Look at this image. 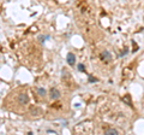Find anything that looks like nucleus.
I'll list each match as a JSON object with an SVG mask.
<instances>
[{"instance_id":"f257e3e1","label":"nucleus","mask_w":144,"mask_h":135,"mask_svg":"<svg viewBox=\"0 0 144 135\" xmlns=\"http://www.w3.org/2000/svg\"><path fill=\"white\" fill-rule=\"evenodd\" d=\"M17 101H18L19 105H27L29 103V97L25 93H20V94L17 95Z\"/></svg>"},{"instance_id":"f03ea898","label":"nucleus","mask_w":144,"mask_h":135,"mask_svg":"<svg viewBox=\"0 0 144 135\" xmlns=\"http://www.w3.org/2000/svg\"><path fill=\"white\" fill-rule=\"evenodd\" d=\"M60 92L57 89V88H51L49 89V98H51L52 100H57V99H59L60 98Z\"/></svg>"},{"instance_id":"7ed1b4c3","label":"nucleus","mask_w":144,"mask_h":135,"mask_svg":"<svg viewBox=\"0 0 144 135\" xmlns=\"http://www.w3.org/2000/svg\"><path fill=\"white\" fill-rule=\"evenodd\" d=\"M66 60H67V64H69V65L73 66L74 63H76V57H74L73 53H69L66 57Z\"/></svg>"},{"instance_id":"20e7f679","label":"nucleus","mask_w":144,"mask_h":135,"mask_svg":"<svg viewBox=\"0 0 144 135\" xmlns=\"http://www.w3.org/2000/svg\"><path fill=\"white\" fill-rule=\"evenodd\" d=\"M110 58H112V56H110V53H109L108 51H103L101 53V59H103V60H110Z\"/></svg>"},{"instance_id":"39448f33","label":"nucleus","mask_w":144,"mask_h":135,"mask_svg":"<svg viewBox=\"0 0 144 135\" xmlns=\"http://www.w3.org/2000/svg\"><path fill=\"white\" fill-rule=\"evenodd\" d=\"M36 92H37V94H39L40 97H45V95H46V89H45V88L39 87L37 89H36Z\"/></svg>"},{"instance_id":"423d86ee","label":"nucleus","mask_w":144,"mask_h":135,"mask_svg":"<svg viewBox=\"0 0 144 135\" xmlns=\"http://www.w3.org/2000/svg\"><path fill=\"white\" fill-rule=\"evenodd\" d=\"M105 134H119V131L117 129H113V128H109L105 131Z\"/></svg>"},{"instance_id":"0eeeda50","label":"nucleus","mask_w":144,"mask_h":135,"mask_svg":"<svg viewBox=\"0 0 144 135\" xmlns=\"http://www.w3.org/2000/svg\"><path fill=\"white\" fill-rule=\"evenodd\" d=\"M47 39H49V36H48V35H46V36H42V35L39 36V40L41 41V42H43V41H45V40H47Z\"/></svg>"},{"instance_id":"6e6552de","label":"nucleus","mask_w":144,"mask_h":135,"mask_svg":"<svg viewBox=\"0 0 144 135\" xmlns=\"http://www.w3.org/2000/svg\"><path fill=\"white\" fill-rule=\"evenodd\" d=\"M78 70H79V71H82V72H84V71H85V68H84V65H83V64H79V65H78Z\"/></svg>"},{"instance_id":"1a4fd4ad","label":"nucleus","mask_w":144,"mask_h":135,"mask_svg":"<svg viewBox=\"0 0 144 135\" xmlns=\"http://www.w3.org/2000/svg\"><path fill=\"white\" fill-rule=\"evenodd\" d=\"M36 112H41V110H40V109H34V110H31V113H32V115L36 113Z\"/></svg>"},{"instance_id":"9d476101","label":"nucleus","mask_w":144,"mask_h":135,"mask_svg":"<svg viewBox=\"0 0 144 135\" xmlns=\"http://www.w3.org/2000/svg\"><path fill=\"white\" fill-rule=\"evenodd\" d=\"M89 81H90V82H96L97 80H96V79H93V77H89Z\"/></svg>"}]
</instances>
